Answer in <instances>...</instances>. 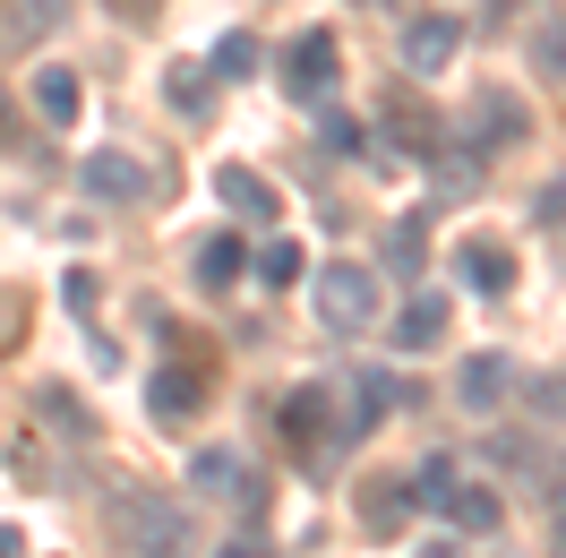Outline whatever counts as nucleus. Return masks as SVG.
I'll use <instances>...</instances> for the list:
<instances>
[{"instance_id":"1","label":"nucleus","mask_w":566,"mask_h":558,"mask_svg":"<svg viewBox=\"0 0 566 558\" xmlns=\"http://www.w3.org/2000/svg\"><path fill=\"white\" fill-rule=\"evenodd\" d=\"M120 558H198V533H189V507L164 498V489H120L104 507Z\"/></svg>"},{"instance_id":"2","label":"nucleus","mask_w":566,"mask_h":558,"mask_svg":"<svg viewBox=\"0 0 566 558\" xmlns=\"http://www.w3.org/2000/svg\"><path fill=\"white\" fill-rule=\"evenodd\" d=\"M283 104H301V112H318L335 104V86H344V43H335V27H301V35L283 43Z\"/></svg>"},{"instance_id":"3","label":"nucleus","mask_w":566,"mask_h":558,"mask_svg":"<svg viewBox=\"0 0 566 558\" xmlns=\"http://www.w3.org/2000/svg\"><path fill=\"white\" fill-rule=\"evenodd\" d=\"M310 292H318V327H326V335H360V327L378 318V301H387V276L344 258V267H318Z\"/></svg>"},{"instance_id":"4","label":"nucleus","mask_w":566,"mask_h":558,"mask_svg":"<svg viewBox=\"0 0 566 558\" xmlns=\"http://www.w3.org/2000/svg\"><path fill=\"white\" fill-rule=\"evenodd\" d=\"M472 130H481L472 155H515V146L532 138V104L515 86H481V95H472Z\"/></svg>"},{"instance_id":"5","label":"nucleus","mask_w":566,"mask_h":558,"mask_svg":"<svg viewBox=\"0 0 566 558\" xmlns=\"http://www.w3.org/2000/svg\"><path fill=\"white\" fill-rule=\"evenodd\" d=\"M455 52H463V18H447V9H421V18H403V70H455Z\"/></svg>"},{"instance_id":"6","label":"nucleus","mask_w":566,"mask_h":558,"mask_svg":"<svg viewBox=\"0 0 566 558\" xmlns=\"http://www.w3.org/2000/svg\"><path fill=\"white\" fill-rule=\"evenodd\" d=\"M378 130H387V138L403 146L412 164H429V155L447 146V121H438V112H429V104H412V86H395L387 104H378Z\"/></svg>"},{"instance_id":"7","label":"nucleus","mask_w":566,"mask_h":558,"mask_svg":"<svg viewBox=\"0 0 566 558\" xmlns=\"http://www.w3.org/2000/svg\"><path fill=\"white\" fill-rule=\"evenodd\" d=\"M77 189L104 198V207H138V198H146V164H138V155H120V146H95V155L77 164Z\"/></svg>"},{"instance_id":"8","label":"nucleus","mask_w":566,"mask_h":558,"mask_svg":"<svg viewBox=\"0 0 566 558\" xmlns=\"http://www.w3.org/2000/svg\"><path fill=\"white\" fill-rule=\"evenodd\" d=\"M207 404V370H189V361H164L155 379H146V413L164 421V430H189Z\"/></svg>"},{"instance_id":"9","label":"nucleus","mask_w":566,"mask_h":558,"mask_svg":"<svg viewBox=\"0 0 566 558\" xmlns=\"http://www.w3.org/2000/svg\"><path fill=\"white\" fill-rule=\"evenodd\" d=\"M455 276H463V292H481V301H506V292H515V249L490 241V232H472V241L455 249Z\"/></svg>"},{"instance_id":"10","label":"nucleus","mask_w":566,"mask_h":558,"mask_svg":"<svg viewBox=\"0 0 566 558\" xmlns=\"http://www.w3.org/2000/svg\"><path fill=\"white\" fill-rule=\"evenodd\" d=\"M326 413H335V386H318V379H310V386H292V395L275 404V430H283V438H292L301 455H318Z\"/></svg>"},{"instance_id":"11","label":"nucleus","mask_w":566,"mask_h":558,"mask_svg":"<svg viewBox=\"0 0 566 558\" xmlns=\"http://www.w3.org/2000/svg\"><path fill=\"white\" fill-rule=\"evenodd\" d=\"M506 386H515V361H506V352H472V361L455 370V404L490 421L497 404H506Z\"/></svg>"},{"instance_id":"12","label":"nucleus","mask_w":566,"mask_h":558,"mask_svg":"<svg viewBox=\"0 0 566 558\" xmlns=\"http://www.w3.org/2000/svg\"><path fill=\"white\" fill-rule=\"evenodd\" d=\"M214 198L241 215V224H275V215H283L275 180H266V173H249V164H214Z\"/></svg>"},{"instance_id":"13","label":"nucleus","mask_w":566,"mask_h":558,"mask_svg":"<svg viewBox=\"0 0 566 558\" xmlns=\"http://www.w3.org/2000/svg\"><path fill=\"white\" fill-rule=\"evenodd\" d=\"M447 318H455V301L412 283V301L395 310V352H429V344H447Z\"/></svg>"},{"instance_id":"14","label":"nucleus","mask_w":566,"mask_h":558,"mask_svg":"<svg viewBox=\"0 0 566 558\" xmlns=\"http://www.w3.org/2000/svg\"><path fill=\"white\" fill-rule=\"evenodd\" d=\"M421 267H429V215H403V224H387V241H378V276L421 283Z\"/></svg>"},{"instance_id":"15","label":"nucleus","mask_w":566,"mask_h":558,"mask_svg":"<svg viewBox=\"0 0 566 558\" xmlns=\"http://www.w3.org/2000/svg\"><path fill=\"white\" fill-rule=\"evenodd\" d=\"M189 267H198V292H232V283L249 276V241H241V232H207Z\"/></svg>"},{"instance_id":"16","label":"nucleus","mask_w":566,"mask_h":558,"mask_svg":"<svg viewBox=\"0 0 566 558\" xmlns=\"http://www.w3.org/2000/svg\"><path fill=\"white\" fill-rule=\"evenodd\" d=\"M35 112L52 121V130H77V112H86V86H77V70L43 61V70H35Z\"/></svg>"},{"instance_id":"17","label":"nucleus","mask_w":566,"mask_h":558,"mask_svg":"<svg viewBox=\"0 0 566 558\" xmlns=\"http://www.w3.org/2000/svg\"><path fill=\"white\" fill-rule=\"evenodd\" d=\"M438 516H455V533H490V541H497V524H506V498H497V489H481V482H455Z\"/></svg>"},{"instance_id":"18","label":"nucleus","mask_w":566,"mask_h":558,"mask_svg":"<svg viewBox=\"0 0 566 558\" xmlns=\"http://www.w3.org/2000/svg\"><path fill=\"white\" fill-rule=\"evenodd\" d=\"M353 489H360V524H369V533H403V516H412L403 473H378V482H353Z\"/></svg>"},{"instance_id":"19","label":"nucleus","mask_w":566,"mask_h":558,"mask_svg":"<svg viewBox=\"0 0 566 558\" xmlns=\"http://www.w3.org/2000/svg\"><path fill=\"white\" fill-rule=\"evenodd\" d=\"M207 70L223 78V86H241V78H266V43L249 35V27H232V35H214V52H207Z\"/></svg>"},{"instance_id":"20","label":"nucleus","mask_w":566,"mask_h":558,"mask_svg":"<svg viewBox=\"0 0 566 558\" xmlns=\"http://www.w3.org/2000/svg\"><path fill=\"white\" fill-rule=\"evenodd\" d=\"M318 146L326 155H353V164H387L369 146V121H353V112H335V104H318Z\"/></svg>"},{"instance_id":"21","label":"nucleus","mask_w":566,"mask_h":558,"mask_svg":"<svg viewBox=\"0 0 566 558\" xmlns=\"http://www.w3.org/2000/svg\"><path fill=\"white\" fill-rule=\"evenodd\" d=\"M249 276L266 283V292H292V283L310 276V249H301V241H292V232H283V241H266V249H258V258H249Z\"/></svg>"},{"instance_id":"22","label":"nucleus","mask_w":566,"mask_h":558,"mask_svg":"<svg viewBox=\"0 0 566 558\" xmlns=\"http://www.w3.org/2000/svg\"><path fill=\"white\" fill-rule=\"evenodd\" d=\"M61 18H70V0H18V9H0V43H43Z\"/></svg>"},{"instance_id":"23","label":"nucleus","mask_w":566,"mask_h":558,"mask_svg":"<svg viewBox=\"0 0 566 558\" xmlns=\"http://www.w3.org/2000/svg\"><path fill=\"white\" fill-rule=\"evenodd\" d=\"M455 482H463V473H455V455H421V464L403 473V498L438 516V507H447V489H455Z\"/></svg>"},{"instance_id":"24","label":"nucleus","mask_w":566,"mask_h":558,"mask_svg":"<svg viewBox=\"0 0 566 558\" xmlns=\"http://www.w3.org/2000/svg\"><path fill=\"white\" fill-rule=\"evenodd\" d=\"M35 413L52 421V430H61V438H77V447H86V438H95V413H86V404H77L70 386H35Z\"/></svg>"},{"instance_id":"25","label":"nucleus","mask_w":566,"mask_h":558,"mask_svg":"<svg viewBox=\"0 0 566 558\" xmlns=\"http://www.w3.org/2000/svg\"><path fill=\"white\" fill-rule=\"evenodd\" d=\"M532 70L549 78V86H566V18H541V27H532Z\"/></svg>"},{"instance_id":"26","label":"nucleus","mask_w":566,"mask_h":558,"mask_svg":"<svg viewBox=\"0 0 566 558\" xmlns=\"http://www.w3.org/2000/svg\"><path fill=\"white\" fill-rule=\"evenodd\" d=\"M532 224H541V232H566V173L532 189Z\"/></svg>"},{"instance_id":"27","label":"nucleus","mask_w":566,"mask_h":558,"mask_svg":"<svg viewBox=\"0 0 566 558\" xmlns=\"http://www.w3.org/2000/svg\"><path fill=\"white\" fill-rule=\"evenodd\" d=\"M61 301H70V318H95L104 310V283L86 276V267H70V276H61Z\"/></svg>"},{"instance_id":"28","label":"nucleus","mask_w":566,"mask_h":558,"mask_svg":"<svg viewBox=\"0 0 566 558\" xmlns=\"http://www.w3.org/2000/svg\"><path fill=\"white\" fill-rule=\"evenodd\" d=\"M164 95H172L180 112H207V78H198V70H172V78H164Z\"/></svg>"},{"instance_id":"29","label":"nucleus","mask_w":566,"mask_h":558,"mask_svg":"<svg viewBox=\"0 0 566 558\" xmlns=\"http://www.w3.org/2000/svg\"><path fill=\"white\" fill-rule=\"evenodd\" d=\"M214 558H275V541H266V533H258V524H241V533H232V541H214Z\"/></svg>"},{"instance_id":"30","label":"nucleus","mask_w":566,"mask_h":558,"mask_svg":"<svg viewBox=\"0 0 566 558\" xmlns=\"http://www.w3.org/2000/svg\"><path fill=\"white\" fill-rule=\"evenodd\" d=\"M524 9H532V0H481V27H490V35H497V27H515Z\"/></svg>"},{"instance_id":"31","label":"nucleus","mask_w":566,"mask_h":558,"mask_svg":"<svg viewBox=\"0 0 566 558\" xmlns=\"http://www.w3.org/2000/svg\"><path fill=\"white\" fill-rule=\"evenodd\" d=\"M104 9H112V18H120V27H138V18H146V9H155V0H104Z\"/></svg>"},{"instance_id":"32","label":"nucleus","mask_w":566,"mask_h":558,"mask_svg":"<svg viewBox=\"0 0 566 558\" xmlns=\"http://www.w3.org/2000/svg\"><path fill=\"white\" fill-rule=\"evenodd\" d=\"M0 558H27V533H18V524H0Z\"/></svg>"},{"instance_id":"33","label":"nucleus","mask_w":566,"mask_h":558,"mask_svg":"<svg viewBox=\"0 0 566 558\" xmlns=\"http://www.w3.org/2000/svg\"><path fill=\"white\" fill-rule=\"evenodd\" d=\"M9 335H18V301L0 292V352H9Z\"/></svg>"},{"instance_id":"34","label":"nucleus","mask_w":566,"mask_h":558,"mask_svg":"<svg viewBox=\"0 0 566 558\" xmlns=\"http://www.w3.org/2000/svg\"><path fill=\"white\" fill-rule=\"evenodd\" d=\"M421 558H472L463 541H421Z\"/></svg>"},{"instance_id":"35","label":"nucleus","mask_w":566,"mask_h":558,"mask_svg":"<svg viewBox=\"0 0 566 558\" xmlns=\"http://www.w3.org/2000/svg\"><path fill=\"white\" fill-rule=\"evenodd\" d=\"M18 138V112H9V86H0V146Z\"/></svg>"},{"instance_id":"36","label":"nucleus","mask_w":566,"mask_h":558,"mask_svg":"<svg viewBox=\"0 0 566 558\" xmlns=\"http://www.w3.org/2000/svg\"><path fill=\"white\" fill-rule=\"evenodd\" d=\"M369 9H395V0H369Z\"/></svg>"}]
</instances>
